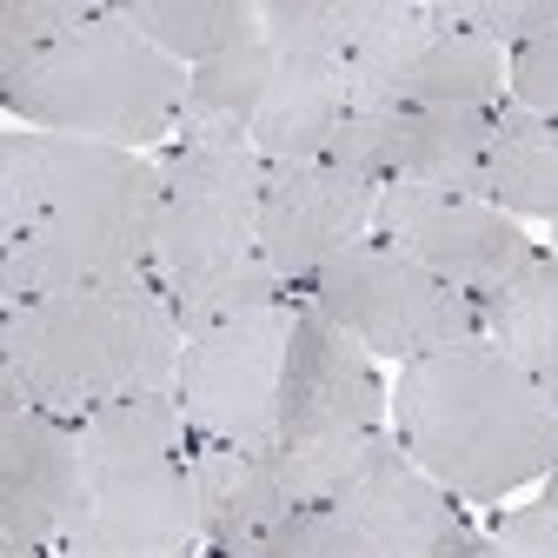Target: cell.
<instances>
[{"mask_svg": "<svg viewBox=\"0 0 558 558\" xmlns=\"http://www.w3.org/2000/svg\"><path fill=\"white\" fill-rule=\"evenodd\" d=\"M253 558H379V545L366 532H353L332 506H306L279 525Z\"/></svg>", "mask_w": 558, "mask_h": 558, "instance_id": "24", "label": "cell"}, {"mask_svg": "<svg viewBox=\"0 0 558 558\" xmlns=\"http://www.w3.org/2000/svg\"><path fill=\"white\" fill-rule=\"evenodd\" d=\"M493 113L472 107H405V113H345L326 160L373 186H439L478 199Z\"/></svg>", "mask_w": 558, "mask_h": 558, "instance_id": "13", "label": "cell"}, {"mask_svg": "<svg viewBox=\"0 0 558 558\" xmlns=\"http://www.w3.org/2000/svg\"><path fill=\"white\" fill-rule=\"evenodd\" d=\"M345 100H353V113H405V107L493 113L506 100V47L478 40L439 0H426L392 34L366 40L345 60Z\"/></svg>", "mask_w": 558, "mask_h": 558, "instance_id": "10", "label": "cell"}, {"mask_svg": "<svg viewBox=\"0 0 558 558\" xmlns=\"http://www.w3.org/2000/svg\"><path fill=\"white\" fill-rule=\"evenodd\" d=\"M167 199L154 240V287L186 332L279 306L287 287L259 259V180L266 160L240 147H180L167 154Z\"/></svg>", "mask_w": 558, "mask_h": 558, "instance_id": "5", "label": "cell"}, {"mask_svg": "<svg viewBox=\"0 0 558 558\" xmlns=\"http://www.w3.org/2000/svg\"><path fill=\"white\" fill-rule=\"evenodd\" d=\"M373 240H386L392 253H405L412 266H426L433 279H446L472 300L499 293L512 272L538 259V246L519 233L512 214L465 193H439V186H379Z\"/></svg>", "mask_w": 558, "mask_h": 558, "instance_id": "12", "label": "cell"}, {"mask_svg": "<svg viewBox=\"0 0 558 558\" xmlns=\"http://www.w3.org/2000/svg\"><path fill=\"white\" fill-rule=\"evenodd\" d=\"M345 113H353V100H345V66L339 60H313V53L266 40L259 113H253V154L266 167L272 160H326Z\"/></svg>", "mask_w": 558, "mask_h": 558, "instance_id": "17", "label": "cell"}, {"mask_svg": "<svg viewBox=\"0 0 558 558\" xmlns=\"http://www.w3.org/2000/svg\"><path fill=\"white\" fill-rule=\"evenodd\" d=\"M113 14L167 60H180L186 74L259 40V8L246 0H113Z\"/></svg>", "mask_w": 558, "mask_h": 558, "instance_id": "20", "label": "cell"}, {"mask_svg": "<svg viewBox=\"0 0 558 558\" xmlns=\"http://www.w3.org/2000/svg\"><path fill=\"white\" fill-rule=\"evenodd\" d=\"M493 538H499L506 558H558V512L545 499L538 506H519V512H499Z\"/></svg>", "mask_w": 558, "mask_h": 558, "instance_id": "26", "label": "cell"}, {"mask_svg": "<svg viewBox=\"0 0 558 558\" xmlns=\"http://www.w3.org/2000/svg\"><path fill=\"white\" fill-rule=\"evenodd\" d=\"M339 332H353L366 353H386L399 366L433 360L446 345L478 339V300L433 279L426 266H412L405 253H392L386 240H366L345 259H332L313 293H306Z\"/></svg>", "mask_w": 558, "mask_h": 558, "instance_id": "8", "label": "cell"}, {"mask_svg": "<svg viewBox=\"0 0 558 558\" xmlns=\"http://www.w3.org/2000/svg\"><path fill=\"white\" fill-rule=\"evenodd\" d=\"M506 87H512L519 107L558 120V34H545V40H532L506 60Z\"/></svg>", "mask_w": 558, "mask_h": 558, "instance_id": "25", "label": "cell"}, {"mask_svg": "<svg viewBox=\"0 0 558 558\" xmlns=\"http://www.w3.org/2000/svg\"><path fill=\"white\" fill-rule=\"evenodd\" d=\"M300 300H279L259 313H233L186 332L180 345V418L206 446H272L279 433V379H287Z\"/></svg>", "mask_w": 558, "mask_h": 558, "instance_id": "9", "label": "cell"}, {"mask_svg": "<svg viewBox=\"0 0 558 558\" xmlns=\"http://www.w3.org/2000/svg\"><path fill=\"white\" fill-rule=\"evenodd\" d=\"M446 558H506V551H499V538H465V545H452Z\"/></svg>", "mask_w": 558, "mask_h": 558, "instance_id": "27", "label": "cell"}, {"mask_svg": "<svg viewBox=\"0 0 558 558\" xmlns=\"http://www.w3.org/2000/svg\"><path fill=\"white\" fill-rule=\"evenodd\" d=\"M180 345H186V326L173 319L154 272L120 279V287H74V293L8 306L0 386H21L27 405L81 426V418L120 399L173 392Z\"/></svg>", "mask_w": 558, "mask_h": 558, "instance_id": "3", "label": "cell"}, {"mask_svg": "<svg viewBox=\"0 0 558 558\" xmlns=\"http://www.w3.org/2000/svg\"><path fill=\"white\" fill-rule=\"evenodd\" d=\"M100 14V0H8L0 8V87H14L40 53H53L66 34H81Z\"/></svg>", "mask_w": 558, "mask_h": 558, "instance_id": "22", "label": "cell"}, {"mask_svg": "<svg viewBox=\"0 0 558 558\" xmlns=\"http://www.w3.org/2000/svg\"><path fill=\"white\" fill-rule=\"evenodd\" d=\"M379 186L345 173L332 160H272L259 180V259L287 287V300H306L313 279L373 240Z\"/></svg>", "mask_w": 558, "mask_h": 558, "instance_id": "11", "label": "cell"}, {"mask_svg": "<svg viewBox=\"0 0 558 558\" xmlns=\"http://www.w3.org/2000/svg\"><path fill=\"white\" fill-rule=\"evenodd\" d=\"M326 506L353 532H366L379 545V558H446L452 545L472 538L459 499L446 493L439 478L418 472L392 433L366 439V452L353 459V472L332 485Z\"/></svg>", "mask_w": 558, "mask_h": 558, "instance_id": "16", "label": "cell"}, {"mask_svg": "<svg viewBox=\"0 0 558 558\" xmlns=\"http://www.w3.org/2000/svg\"><path fill=\"white\" fill-rule=\"evenodd\" d=\"M405 14H412V0H266L259 34L272 47H293V53L345 66L366 40L392 34Z\"/></svg>", "mask_w": 558, "mask_h": 558, "instance_id": "21", "label": "cell"}, {"mask_svg": "<svg viewBox=\"0 0 558 558\" xmlns=\"http://www.w3.org/2000/svg\"><path fill=\"white\" fill-rule=\"evenodd\" d=\"M193 433L173 392L81 418V506L53 558H193Z\"/></svg>", "mask_w": 558, "mask_h": 558, "instance_id": "4", "label": "cell"}, {"mask_svg": "<svg viewBox=\"0 0 558 558\" xmlns=\"http://www.w3.org/2000/svg\"><path fill=\"white\" fill-rule=\"evenodd\" d=\"M366 439H339V446H287V439H272V446H206V439H193L186 472H193L199 538L220 558H253L293 512L332 499V485L353 472Z\"/></svg>", "mask_w": 558, "mask_h": 558, "instance_id": "7", "label": "cell"}, {"mask_svg": "<svg viewBox=\"0 0 558 558\" xmlns=\"http://www.w3.org/2000/svg\"><path fill=\"white\" fill-rule=\"evenodd\" d=\"M478 339L499 345V353L558 405V253H538L499 293L478 300Z\"/></svg>", "mask_w": 558, "mask_h": 558, "instance_id": "19", "label": "cell"}, {"mask_svg": "<svg viewBox=\"0 0 558 558\" xmlns=\"http://www.w3.org/2000/svg\"><path fill=\"white\" fill-rule=\"evenodd\" d=\"M392 412L373 353L339 332L313 300L293 313V345H287V379H279V433L287 446H339L379 433V418Z\"/></svg>", "mask_w": 558, "mask_h": 558, "instance_id": "14", "label": "cell"}, {"mask_svg": "<svg viewBox=\"0 0 558 558\" xmlns=\"http://www.w3.org/2000/svg\"><path fill=\"white\" fill-rule=\"evenodd\" d=\"M81 506V426L40 405H0V551L53 558Z\"/></svg>", "mask_w": 558, "mask_h": 558, "instance_id": "15", "label": "cell"}, {"mask_svg": "<svg viewBox=\"0 0 558 558\" xmlns=\"http://www.w3.org/2000/svg\"><path fill=\"white\" fill-rule=\"evenodd\" d=\"M392 439L459 506H493L558 465V405L485 339L399 366Z\"/></svg>", "mask_w": 558, "mask_h": 558, "instance_id": "2", "label": "cell"}, {"mask_svg": "<svg viewBox=\"0 0 558 558\" xmlns=\"http://www.w3.org/2000/svg\"><path fill=\"white\" fill-rule=\"evenodd\" d=\"M167 173L147 154L60 133L0 140V300L27 306L74 287L154 272Z\"/></svg>", "mask_w": 558, "mask_h": 558, "instance_id": "1", "label": "cell"}, {"mask_svg": "<svg viewBox=\"0 0 558 558\" xmlns=\"http://www.w3.org/2000/svg\"><path fill=\"white\" fill-rule=\"evenodd\" d=\"M186 66L167 60L154 40H140L113 8H100L81 34H66L53 53H40L8 94V107L34 133L60 140H100V147L140 154L147 140L180 133L186 107Z\"/></svg>", "mask_w": 558, "mask_h": 558, "instance_id": "6", "label": "cell"}, {"mask_svg": "<svg viewBox=\"0 0 558 558\" xmlns=\"http://www.w3.org/2000/svg\"><path fill=\"white\" fill-rule=\"evenodd\" d=\"M485 206L512 220H558V120L519 100L493 107V147H485Z\"/></svg>", "mask_w": 558, "mask_h": 558, "instance_id": "18", "label": "cell"}, {"mask_svg": "<svg viewBox=\"0 0 558 558\" xmlns=\"http://www.w3.org/2000/svg\"><path fill=\"white\" fill-rule=\"evenodd\" d=\"M439 8L472 27L478 40H493V47H532L545 34H558V0H439Z\"/></svg>", "mask_w": 558, "mask_h": 558, "instance_id": "23", "label": "cell"}]
</instances>
